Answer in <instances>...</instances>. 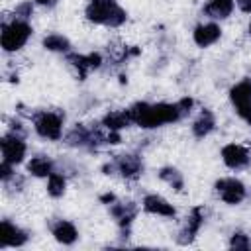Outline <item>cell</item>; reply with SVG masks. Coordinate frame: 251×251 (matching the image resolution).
<instances>
[{
  "label": "cell",
  "mask_w": 251,
  "mask_h": 251,
  "mask_svg": "<svg viewBox=\"0 0 251 251\" xmlns=\"http://www.w3.org/2000/svg\"><path fill=\"white\" fill-rule=\"evenodd\" d=\"M196 106V100L192 96H182L175 102H147V100H137L127 106L131 124L143 131H153L165 126L178 124L192 116Z\"/></svg>",
  "instance_id": "cell-1"
},
{
  "label": "cell",
  "mask_w": 251,
  "mask_h": 251,
  "mask_svg": "<svg viewBox=\"0 0 251 251\" xmlns=\"http://www.w3.org/2000/svg\"><path fill=\"white\" fill-rule=\"evenodd\" d=\"M82 16L90 25L106 29H120L129 20V14L120 0H86Z\"/></svg>",
  "instance_id": "cell-2"
},
{
  "label": "cell",
  "mask_w": 251,
  "mask_h": 251,
  "mask_svg": "<svg viewBox=\"0 0 251 251\" xmlns=\"http://www.w3.org/2000/svg\"><path fill=\"white\" fill-rule=\"evenodd\" d=\"M29 124H31V129L33 133L43 139V141H49V143H57V141H63V135L67 131V116L63 110H57V108H33L29 112Z\"/></svg>",
  "instance_id": "cell-3"
},
{
  "label": "cell",
  "mask_w": 251,
  "mask_h": 251,
  "mask_svg": "<svg viewBox=\"0 0 251 251\" xmlns=\"http://www.w3.org/2000/svg\"><path fill=\"white\" fill-rule=\"evenodd\" d=\"M100 171L106 176H118L126 182H135L143 176L145 161L139 151H122L104 161L100 165Z\"/></svg>",
  "instance_id": "cell-4"
},
{
  "label": "cell",
  "mask_w": 251,
  "mask_h": 251,
  "mask_svg": "<svg viewBox=\"0 0 251 251\" xmlns=\"http://www.w3.org/2000/svg\"><path fill=\"white\" fill-rule=\"evenodd\" d=\"M33 25L27 20H18V18H4L0 25V47L6 55H16L20 53L29 39L33 37Z\"/></svg>",
  "instance_id": "cell-5"
},
{
  "label": "cell",
  "mask_w": 251,
  "mask_h": 251,
  "mask_svg": "<svg viewBox=\"0 0 251 251\" xmlns=\"http://www.w3.org/2000/svg\"><path fill=\"white\" fill-rule=\"evenodd\" d=\"M108 214L112 216L116 227H118V237L122 239H129L131 237V229L135 224V218L141 212V204H137L131 198H120L116 196L108 206Z\"/></svg>",
  "instance_id": "cell-6"
},
{
  "label": "cell",
  "mask_w": 251,
  "mask_h": 251,
  "mask_svg": "<svg viewBox=\"0 0 251 251\" xmlns=\"http://www.w3.org/2000/svg\"><path fill=\"white\" fill-rule=\"evenodd\" d=\"M27 135L18 133L14 129H4L2 137H0V153H2V161L6 165L12 167H22L27 161Z\"/></svg>",
  "instance_id": "cell-7"
},
{
  "label": "cell",
  "mask_w": 251,
  "mask_h": 251,
  "mask_svg": "<svg viewBox=\"0 0 251 251\" xmlns=\"http://www.w3.org/2000/svg\"><path fill=\"white\" fill-rule=\"evenodd\" d=\"M214 194L220 202H224L226 206H239L245 200H249V188L247 184L235 176V175H227V176H220L214 180Z\"/></svg>",
  "instance_id": "cell-8"
},
{
  "label": "cell",
  "mask_w": 251,
  "mask_h": 251,
  "mask_svg": "<svg viewBox=\"0 0 251 251\" xmlns=\"http://www.w3.org/2000/svg\"><path fill=\"white\" fill-rule=\"evenodd\" d=\"M206 224V208L202 204H196L192 206L186 216L178 222V229H176V235H175V243L180 245V247H186V245H192L198 237V233L202 231Z\"/></svg>",
  "instance_id": "cell-9"
},
{
  "label": "cell",
  "mask_w": 251,
  "mask_h": 251,
  "mask_svg": "<svg viewBox=\"0 0 251 251\" xmlns=\"http://www.w3.org/2000/svg\"><path fill=\"white\" fill-rule=\"evenodd\" d=\"M227 100L235 116L247 127H251V76L233 82L227 90Z\"/></svg>",
  "instance_id": "cell-10"
},
{
  "label": "cell",
  "mask_w": 251,
  "mask_h": 251,
  "mask_svg": "<svg viewBox=\"0 0 251 251\" xmlns=\"http://www.w3.org/2000/svg\"><path fill=\"white\" fill-rule=\"evenodd\" d=\"M67 65L75 71L78 80H86L88 75L100 71L106 65V57L100 51H88V53H80V51H71L69 55H65Z\"/></svg>",
  "instance_id": "cell-11"
},
{
  "label": "cell",
  "mask_w": 251,
  "mask_h": 251,
  "mask_svg": "<svg viewBox=\"0 0 251 251\" xmlns=\"http://www.w3.org/2000/svg\"><path fill=\"white\" fill-rule=\"evenodd\" d=\"M220 159L226 169L239 173L251 167V147L239 141H227L220 147Z\"/></svg>",
  "instance_id": "cell-12"
},
{
  "label": "cell",
  "mask_w": 251,
  "mask_h": 251,
  "mask_svg": "<svg viewBox=\"0 0 251 251\" xmlns=\"http://www.w3.org/2000/svg\"><path fill=\"white\" fill-rule=\"evenodd\" d=\"M141 212L153 218H163V220H176L178 218V210L176 206L165 198L163 194L157 192H147L141 196Z\"/></svg>",
  "instance_id": "cell-13"
},
{
  "label": "cell",
  "mask_w": 251,
  "mask_h": 251,
  "mask_svg": "<svg viewBox=\"0 0 251 251\" xmlns=\"http://www.w3.org/2000/svg\"><path fill=\"white\" fill-rule=\"evenodd\" d=\"M31 233L10 218L0 220V249H22L29 243Z\"/></svg>",
  "instance_id": "cell-14"
},
{
  "label": "cell",
  "mask_w": 251,
  "mask_h": 251,
  "mask_svg": "<svg viewBox=\"0 0 251 251\" xmlns=\"http://www.w3.org/2000/svg\"><path fill=\"white\" fill-rule=\"evenodd\" d=\"M224 35V27L220 22H212V20H204V22H198L194 27H192V43L198 47V49H208V47H214L216 43H220Z\"/></svg>",
  "instance_id": "cell-15"
},
{
  "label": "cell",
  "mask_w": 251,
  "mask_h": 251,
  "mask_svg": "<svg viewBox=\"0 0 251 251\" xmlns=\"http://www.w3.org/2000/svg\"><path fill=\"white\" fill-rule=\"evenodd\" d=\"M47 229H49L51 237L63 247H73L80 239V231H78L76 224L69 218H51L47 222Z\"/></svg>",
  "instance_id": "cell-16"
},
{
  "label": "cell",
  "mask_w": 251,
  "mask_h": 251,
  "mask_svg": "<svg viewBox=\"0 0 251 251\" xmlns=\"http://www.w3.org/2000/svg\"><path fill=\"white\" fill-rule=\"evenodd\" d=\"M218 129V116L212 108H200L190 122V135L198 141L210 137Z\"/></svg>",
  "instance_id": "cell-17"
},
{
  "label": "cell",
  "mask_w": 251,
  "mask_h": 251,
  "mask_svg": "<svg viewBox=\"0 0 251 251\" xmlns=\"http://www.w3.org/2000/svg\"><path fill=\"white\" fill-rule=\"evenodd\" d=\"M25 173L31 178H41L45 180L53 171H57V159H53L47 153H35L31 157H27L25 161Z\"/></svg>",
  "instance_id": "cell-18"
},
{
  "label": "cell",
  "mask_w": 251,
  "mask_h": 251,
  "mask_svg": "<svg viewBox=\"0 0 251 251\" xmlns=\"http://www.w3.org/2000/svg\"><path fill=\"white\" fill-rule=\"evenodd\" d=\"M235 12V0H204L202 16L212 22H226Z\"/></svg>",
  "instance_id": "cell-19"
},
{
  "label": "cell",
  "mask_w": 251,
  "mask_h": 251,
  "mask_svg": "<svg viewBox=\"0 0 251 251\" xmlns=\"http://www.w3.org/2000/svg\"><path fill=\"white\" fill-rule=\"evenodd\" d=\"M98 122H100L106 129H110V131H126L127 127L133 126L127 108H114V110H108L106 114L100 116Z\"/></svg>",
  "instance_id": "cell-20"
},
{
  "label": "cell",
  "mask_w": 251,
  "mask_h": 251,
  "mask_svg": "<svg viewBox=\"0 0 251 251\" xmlns=\"http://www.w3.org/2000/svg\"><path fill=\"white\" fill-rule=\"evenodd\" d=\"M157 178H159L163 184H167V186H169L173 192H176V194L184 192V188H186L184 173H182L178 167H175V165H163V167H159Z\"/></svg>",
  "instance_id": "cell-21"
},
{
  "label": "cell",
  "mask_w": 251,
  "mask_h": 251,
  "mask_svg": "<svg viewBox=\"0 0 251 251\" xmlns=\"http://www.w3.org/2000/svg\"><path fill=\"white\" fill-rule=\"evenodd\" d=\"M41 47L49 53H55V55H69L73 49V41L65 35V33H59V31H51V33H45L41 37Z\"/></svg>",
  "instance_id": "cell-22"
},
{
  "label": "cell",
  "mask_w": 251,
  "mask_h": 251,
  "mask_svg": "<svg viewBox=\"0 0 251 251\" xmlns=\"http://www.w3.org/2000/svg\"><path fill=\"white\" fill-rule=\"evenodd\" d=\"M67 186H69V175H65L63 171H53L47 178H45V192L49 198L59 200L67 194Z\"/></svg>",
  "instance_id": "cell-23"
},
{
  "label": "cell",
  "mask_w": 251,
  "mask_h": 251,
  "mask_svg": "<svg viewBox=\"0 0 251 251\" xmlns=\"http://www.w3.org/2000/svg\"><path fill=\"white\" fill-rule=\"evenodd\" d=\"M27 173H20V171H16L10 178H6V180H2V188H4V192L6 194H20V192H24L25 190V186H27Z\"/></svg>",
  "instance_id": "cell-24"
},
{
  "label": "cell",
  "mask_w": 251,
  "mask_h": 251,
  "mask_svg": "<svg viewBox=\"0 0 251 251\" xmlns=\"http://www.w3.org/2000/svg\"><path fill=\"white\" fill-rule=\"evenodd\" d=\"M227 247L235 249V251H249L251 249V233H247L243 229H235L227 239Z\"/></svg>",
  "instance_id": "cell-25"
},
{
  "label": "cell",
  "mask_w": 251,
  "mask_h": 251,
  "mask_svg": "<svg viewBox=\"0 0 251 251\" xmlns=\"http://www.w3.org/2000/svg\"><path fill=\"white\" fill-rule=\"evenodd\" d=\"M35 2L33 0H20L14 8H12V18H18V20H27V22H31V18H33V14H35Z\"/></svg>",
  "instance_id": "cell-26"
},
{
  "label": "cell",
  "mask_w": 251,
  "mask_h": 251,
  "mask_svg": "<svg viewBox=\"0 0 251 251\" xmlns=\"http://www.w3.org/2000/svg\"><path fill=\"white\" fill-rule=\"evenodd\" d=\"M37 8H43V10H55L59 6L61 0H33Z\"/></svg>",
  "instance_id": "cell-27"
},
{
  "label": "cell",
  "mask_w": 251,
  "mask_h": 251,
  "mask_svg": "<svg viewBox=\"0 0 251 251\" xmlns=\"http://www.w3.org/2000/svg\"><path fill=\"white\" fill-rule=\"evenodd\" d=\"M235 8L241 12V14H251V0H235Z\"/></svg>",
  "instance_id": "cell-28"
},
{
  "label": "cell",
  "mask_w": 251,
  "mask_h": 251,
  "mask_svg": "<svg viewBox=\"0 0 251 251\" xmlns=\"http://www.w3.org/2000/svg\"><path fill=\"white\" fill-rule=\"evenodd\" d=\"M247 33H249V37H251V20H249V24H247Z\"/></svg>",
  "instance_id": "cell-29"
}]
</instances>
